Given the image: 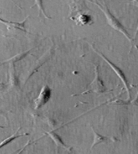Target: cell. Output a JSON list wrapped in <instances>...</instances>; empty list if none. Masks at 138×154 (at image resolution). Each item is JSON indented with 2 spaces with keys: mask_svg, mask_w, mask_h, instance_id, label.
<instances>
[{
  "mask_svg": "<svg viewBox=\"0 0 138 154\" xmlns=\"http://www.w3.org/2000/svg\"><path fill=\"white\" fill-rule=\"evenodd\" d=\"M45 133L48 135L49 137L53 140V141L55 142V144H56V146L62 147L63 149H68L67 146L64 144V143H63V140L61 139L60 137L58 134H56V132H55L54 131H50V132H46Z\"/></svg>",
  "mask_w": 138,
  "mask_h": 154,
  "instance_id": "obj_7",
  "label": "cell"
},
{
  "mask_svg": "<svg viewBox=\"0 0 138 154\" xmlns=\"http://www.w3.org/2000/svg\"><path fill=\"white\" fill-rule=\"evenodd\" d=\"M16 77V75L15 73V71H14V67L12 66V71L11 69V85L12 87H15L17 85V84H19L18 82V79L15 78Z\"/></svg>",
  "mask_w": 138,
  "mask_h": 154,
  "instance_id": "obj_12",
  "label": "cell"
},
{
  "mask_svg": "<svg viewBox=\"0 0 138 154\" xmlns=\"http://www.w3.org/2000/svg\"><path fill=\"white\" fill-rule=\"evenodd\" d=\"M20 128L18 129V131H20ZM18 131L16 132H15V134H13L12 136H11L10 137H8V138H7L6 140H3L2 142H0V149L2 148V147H3L4 145H7L8 144H9V143H11V142H12L13 140L15 139H16V138H18V137H23V136H26V135H27V133H26V134H21V135H18Z\"/></svg>",
  "mask_w": 138,
  "mask_h": 154,
  "instance_id": "obj_11",
  "label": "cell"
},
{
  "mask_svg": "<svg viewBox=\"0 0 138 154\" xmlns=\"http://www.w3.org/2000/svg\"><path fill=\"white\" fill-rule=\"evenodd\" d=\"M137 33H138V26H137V28H136V33H135V36H134V38H135L136 36Z\"/></svg>",
  "mask_w": 138,
  "mask_h": 154,
  "instance_id": "obj_15",
  "label": "cell"
},
{
  "mask_svg": "<svg viewBox=\"0 0 138 154\" xmlns=\"http://www.w3.org/2000/svg\"><path fill=\"white\" fill-rule=\"evenodd\" d=\"M98 65H96V68H95V78L93 81L90 84V89H87V91L83 92L81 94H86L88 92H104L106 91V88L104 86V83L100 78L99 71H98Z\"/></svg>",
  "mask_w": 138,
  "mask_h": 154,
  "instance_id": "obj_3",
  "label": "cell"
},
{
  "mask_svg": "<svg viewBox=\"0 0 138 154\" xmlns=\"http://www.w3.org/2000/svg\"><path fill=\"white\" fill-rule=\"evenodd\" d=\"M51 96V90L47 84H45L43 88H42L40 93L39 96L35 100V109H39L42 106H44L45 103H47L49 101Z\"/></svg>",
  "mask_w": 138,
  "mask_h": 154,
  "instance_id": "obj_4",
  "label": "cell"
},
{
  "mask_svg": "<svg viewBox=\"0 0 138 154\" xmlns=\"http://www.w3.org/2000/svg\"><path fill=\"white\" fill-rule=\"evenodd\" d=\"M35 4L37 5V7H39V16L40 15V14H41L42 11H43V12H44V16L46 17L47 19H51V17H49V16H48V15H47L46 13H45L44 10H43V2H42V1H35Z\"/></svg>",
  "mask_w": 138,
  "mask_h": 154,
  "instance_id": "obj_13",
  "label": "cell"
},
{
  "mask_svg": "<svg viewBox=\"0 0 138 154\" xmlns=\"http://www.w3.org/2000/svg\"><path fill=\"white\" fill-rule=\"evenodd\" d=\"M27 18H28V16H27V18H26V19L23 20V21L21 22V23H14V22L4 21V20L2 19H0V22H1V23H3L7 24L8 26V28H10L11 26V27L19 28V29H20V30H22V31H24L27 32V31H26V29H25V27H24V23H25V22H26V20L27 19Z\"/></svg>",
  "mask_w": 138,
  "mask_h": 154,
  "instance_id": "obj_8",
  "label": "cell"
},
{
  "mask_svg": "<svg viewBox=\"0 0 138 154\" xmlns=\"http://www.w3.org/2000/svg\"><path fill=\"white\" fill-rule=\"evenodd\" d=\"M94 3L96 5H97V6L99 7L100 9L104 12V15H105V17H106L107 19L108 24H109V26H112V28L116 30V31H119V32H121V33L123 34L125 36L126 38L129 40L131 45H133V39L131 38V36L129 35V34L128 33V31H126V29L124 28V26H123V25L121 23V22L119 21L116 17L113 16V14L110 12V11H109V7H108V6L106 5V3L104 2V6L101 4H100V3H98L97 2H95Z\"/></svg>",
  "mask_w": 138,
  "mask_h": 154,
  "instance_id": "obj_1",
  "label": "cell"
},
{
  "mask_svg": "<svg viewBox=\"0 0 138 154\" xmlns=\"http://www.w3.org/2000/svg\"><path fill=\"white\" fill-rule=\"evenodd\" d=\"M33 48H31V49L26 51H24V52H21V53H20V54H18V55H15V56H13L12 58H11V59H9V60H6V61H4V62L2 63H0V65H2L3 63H15V62L20 61V60H21L22 59H24L25 56L28 55L29 51H32Z\"/></svg>",
  "mask_w": 138,
  "mask_h": 154,
  "instance_id": "obj_9",
  "label": "cell"
},
{
  "mask_svg": "<svg viewBox=\"0 0 138 154\" xmlns=\"http://www.w3.org/2000/svg\"><path fill=\"white\" fill-rule=\"evenodd\" d=\"M0 128H4V127H2V126H0Z\"/></svg>",
  "mask_w": 138,
  "mask_h": 154,
  "instance_id": "obj_17",
  "label": "cell"
},
{
  "mask_svg": "<svg viewBox=\"0 0 138 154\" xmlns=\"http://www.w3.org/2000/svg\"><path fill=\"white\" fill-rule=\"evenodd\" d=\"M137 98H138V92H137V94H136V100Z\"/></svg>",
  "mask_w": 138,
  "mask_h": 154,
  "instance_id": "obj_16",
  "label": "cell"
},
{
  "mask_svg": "<svg viewBox=\"0 0 138 154\" xmlns=\"http://www.w3.org/2000/svg\"><path fill=\"white\" fill-rule=\"evenodd\" d=\"M52 53L53 52H52L51 49H49V50L48 51H47V52L45 53V54H44V55H43L41 58H39V60L37 61V63H35V65L34 69L32 70V72H31V73L29 74V75H28V78H27V79H29V77L32 76V75L34 74L35 72H36L37 70L39 69V67H41L42 65L44 64V63H46L47 61H48V60L49 59L51 58V55H52Z\"/></svg>",
  "mask_w": 138,
  "mask_h": 154,
  "instance_id": "obj_5",
  "label": "cell"
},
{
  "mask_svg": "<svg viewBox=\"0 0 138 154\" xmlns=\"http://www.w3.org/2000/svg\"><path fill=\"white\" fill-rule=\"evenodd\" d=\"M92 49L94 50V51H96V52L98 54V55H100V56H101V58H103V60H104V61H106L107 63H108V64L110 66V67L112 68V70H113L114 72H116V74L118 75V77L120 78V79H121V81L123 82L124 85V87H125L126 90H127V93H128V98L130 99V90H129V84H128V80H127V78H126L125 75H124V73L123 72V71L120 68V67H116V65L114 64L113 63H112L110 60L108 59L107 57H105L104 55V54H102L101 52H100V51H98L96 49V48L92 46Z\"/></svg>",
  "mask_w": 138,
  "mask_h": 154,
  "instance_id": "obj_2",
  "label": "cell"
},
{
  "mask_svg": "<svg viewBox=\"0 0 138 154\" xmlns=\"http://www.w3.org/2000/svg\"><path fill=\"white\" fill-rule=\"evenodd\" d=\"M92 132H93V135H94V141H93V144L91 146V149L90 150H92L93 149V147L97 144H100V143H103V142L106 141L108 140H116L115 138H112V137H104V136H102V135L98 134L97 132H95L94 129H92Z\"/></svg>",
  "mask_w": 138,
  "mask_h": 154,
  "instance_id": "obj_6",
  "label": "cell"
},
{
  "mask_svg": "<svg viewBox=\"0 0 138 154\" xmlns=\"http://www.w3.org/2000/svg\"><path fill=\"white\" fill-rule=\"evenodd\" d=\"M30 142H31V140H28V141H27V144H25V145H24V147H23V149H21V150H20V151L19 152H18L17 154H20V153H21V152H22L23 151V150H24V149H26V148H27V146H28V144H30Z\"/></svg>",
  "mask_w": 138,
  "mask_h": 154,
  "instance_id": "obj_14",
  "label": "cell"
},
{
  "mask_svg": "<svg viewBox=\"0 0 138 154\" xmlns=\"http://www.w3.org/2000/svg\"><path fill=\"white\" fill-rule=\"evenodd\" d=\"M27 154H29V153H27Z\"/></svg>",
  "mask_w": 138,
  "mask_h": 154,
  "instance_id": "obj_18",
  "label": "cell"
},
{
  "mask_svg": "<svg viewBox=\"0 0 138 154\" xmlns=\"http://www.w3.org/2000/svg\"><path fill=\"white\" fill-rule=\"evenodd\" d=\"M92 21L91 16L87 15V14H80L75 18V22L78 25H87V24H90V22ZM92 22H91L92 23Z\"/></svg>",
  "mask_w": 138,
  "mask_h": 154,
  "instance_id": "obj_10",
  "label": "cell"
}]
</instances>
